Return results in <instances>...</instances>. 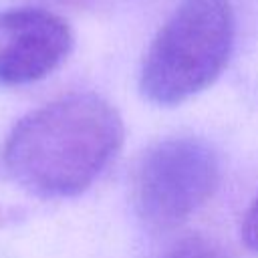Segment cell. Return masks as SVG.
Instances as JSON below:
<instances>
[{"label": "cell", "mask_w": 258, "mask_h": 258, "mask_svg": "<svg viewBox=\"0 0 258 258\" xmlns=\"http://www.w3.org/2000/svg\"><path fill=\"white\" fill-rule=\"evenodd\" d=\"M216 151L198 137H169L139 157L131 177V202L151 232H171L187 222L216 191Z\"/></svg>", "instance_id": "3"}, {"label": "cell", "mask_w": 258, "mask_h": 258, "mask_svg": "<svg viewBox=\"0 0 258 258\" xmlns=\"http://www.w3.org/2000/svg\"><path fill=\"white\" fill-rule=\"evenodd\" d=\"M64 2H77V0H64Z\"/></svg>", "instance_id": "7"}, {"label": "cell", "mask_w": 258, "mask_h": 258, "mask_svg": "<svg viewBox=\"0 0 258 258\" xmlns=\"http://www.w3.org/2000/svg\"><path fill=\"white\" fill-rule=\"evenodd\" d=\"M161 258H226V254L214 240H208L204 236H191L177 242Z\"/></svg>", "instance_id": "5"}, {"label": "cell", "mask_w": 258, "mask_h": 258, "mask_svg": "<svg viewBox=\"0 0 258 258\" xmlns=\"http://www.w3.org/2000/svg\"><path fill=\"white\" fill-rule=\"evenodd\" d=\"M232 0H183L151 40L139 75L143 97L171 107L208 89L234 46Z\"/></svg>", "instance_id": "2"}, {"label": "cell", "mask_w": 258, "mask_h": 258, "mask_svg": "<svg viewBox=\"0 0 258 258\" xmlns=\"http://www.w3.org/2000/svg\"><path fill=\"white\" fill-rule=\"evenodd\" d=\"M73 48L64 18L40 8L0 12V85H26L48 77Z\"/></svg>", "instance_id": "4"}, {"label": "cell", "mask_w": 258, "mask_h": 258, "mask_svg": "<svg viewBox=\"0 0 258 258\" xmlns=\"http://www.w3.org/2000/svg\"><path fill=\"white\" fill-rule=\"evenodd\" d=\"M240 234L244 244L258 254V196L252 200V204L248 206L244 218H242V226H240Z\"/></svg>", "instance_id": "6"}, {"label": "cell", "mask_w": 258, "mask_h": 258, "mask_svg": "<svg viewBox=\"0 0 258 258\" xmlns=\"http://www.w3.org/2000/svg\"><path fill=\"white\" fill-rule=\"evenodd\" d=\"M123 119L99 95L77 93L22 117L4 149L10 175L42 198L85 191L123 145Z\"/></svg>", "instance_id": "1"}]
</instances>
